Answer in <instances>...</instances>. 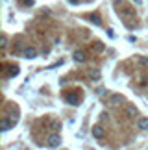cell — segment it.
Returning a JSON list of instances; mask_svg holds the SVG:
<instances>
[{
	"label": "cell",
	"mask_w": 148,
	"mask_h": 150,
	"mask_svg": "<svg viewBox=\"0 0 148 150\" xmlns=\"http://www.w3.org/2000/svg\"><path fill=\"white\" fill-rule=\"evenodd\" d=\"M91 20H93V22H96V24H100V19H98L96 15H93V17H91Z\"/></svg>",
	"instance_id": "9"
},
{
	"label": "cell",
	"mask_w": 148,
	"mask_h": 150,
	"mask_svg": "<svg viewBox=\"0 0 148 150\" xmlns=\"http://www.w3.org/2000/svg\"><path fill=\"white\" fill-rule=\"evenodd\" d=\"M137 126H139V130L148 132V119H146V117H141V119L137 120Z\"/></svg>",
	"instance_id": "2"
},
{
	"label": "cell",
	"mask_w": 148,
	"mask_h": 150,
	"mask_svg": "<svg viewBox=\"0 0 148 150\" xmlns=\"http://www.w3.org/2000/svg\"><path fill=\"white\" fill-rule=\"evenodd\" d=\"M93 135H94L96 139H102V137H104V130H102V126H94V128H93Z\"/></svg>",
	"instance_id": "4"
},
{
	"label": "cell",
	"mask_w": 148,
	"mask_h": 150,
	"mask_svg": "<svg viewBox=\"0 0 148 150\" xmlns=\"http://www.w3.org/2000/svg\"><path fill=\"white\" fill-rule=\"evenodd\" d=\"M9 128H11V122H9L6 117H4V119H2V132H8Z\"/></svg>",
	"instance_id": "6"
},
{
	"label": "cell",
	"mask_w": 148,
	"mask_h": 150,
	"mask_svg": "<svg viewBox=\"0 0 148 150\" xmlns=\"http://www.w3.org/2000/svg\"><path fill=\"white\" fill-rule=\"evenodd\" d=\"M74 59L81 63L83 59H85V52H83V50H76V52H74Z\"/></svg>",
	"instance_id": "5"
},
{
	"label": "cell",
	"mask_w": 148,
	"mask_h": 150,
	"mask_svg": "<svg viewBox=\"0 0 148 150\" xmlns=\"http://www.w3.org/2000/svg\"><path fill=\"white\" fill-rule=\"evenodd\" d=\"M22 56H24V57H28V59H33V57H35V56H37V50H35V48H32V47H30V48H26V50H24V52H22Z\"/></svg>",
	"instance_id": "3"
},
{
	"label": "cell",
	"mask_w": 148,
	"mask_h": 150,
	"mask_svg": "<svg viewBox=\"0 0 148 150\" xmlns=\"http://www.w3.org/2000/svg\"><path fill=\"white\" fill-rule=\"evenodd\" d=\"M91 76H93V80H98V78H100L98 71H91Z\"/></svg>",
	"instance_id": "8"
},
{
	"label": "cell",
	"mask_w": 148,
	"mask_h": 150,
	"mask_svg": "<svg viewBox=\"0 0 148 150\" xmlns=\"http://www.w3.org/2000/svg\"><path fill=\"white\" fill-rule=\"evenodd\" d=\"M46 143H48V146H50V148H57V146L61 145V137H59L57 134H50V135H48V139H46Z\"/></svg>",
	"instance_id": "1"
},
{
	"label": "cell",
	"mask_w": 148,
	"mask_h": 150,
	"mask_svg": "<svg viewBox=\"0 0 148 150\" xmlns=\"http://www.w3.org/2000/svg\"><path fill=\"white\" fill-rule=\"evenodd\" d=\"M137 113V109L133 108V106H128V108H126V115H128V117H133Z\"/></svg>",
	"instance_id": "7"
}]
</instances>
